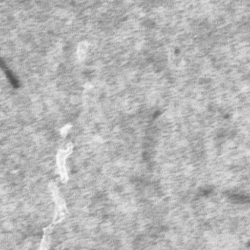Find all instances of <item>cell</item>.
Returning <instances> with one entry per match:
<instances>
[{
	"label": "cell",
	"mask_w": 250,
	"mask_h": 250,
	"mask_svg": "<svg viewBox=\"0 0 250 250\" xmlns=\"http://www.w3.org/2000/svg\"><path fill=\"white\" fill-rule=\"evenodd\" d=\"M51 190H52V195H53L55 203V216H54L53 222H52V224L55 225L62 222V219L66 215L67 209L65 200L60 195L58 188L55 184H52L51 185Z\"/></svg>",
	"instance_id": "cell-1"
},
{
	"label": "cell",
	"mask_w": 250,
	"mask_h": 250,
	"mask_svg": "<svg viewBox=\"0 0 250 250\" xmlns=\"http://www.w3.org/2000/svg\"><path fill=\"white\" fill-rule=\"evenodd\" d=\"M70 153V150L60 151L57 156V165H58V173L61 176V181L63 184H66L68 181V172L65 167V160Z\"/></svg>",
	"instance_id": "cell-2"
},
{
	"label": "cell",
	"mask_w": 250,
	"mask_h": 250,
	"mask_svg": "<svg viewBox=\"0 0 250 250\" xmlns=\"http://www.w3.org/2000/svg\"><path fill=\"white\" fill-rule=\"evenodd\" d=\"M53 224H51L49 226L46 227L43 229V236L41 242L40 248L39 250H48L49 245H50L51 234L53 229Z\"/></svg>",
	"instance_id": "cell-3"
}]
</instances>
